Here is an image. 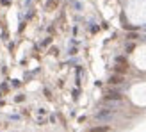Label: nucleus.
Here are the masks:
<instances>
[{
	"label": "nucleus",
	"instance_id": "f03ea898",
	"mask_svg": "<svg viewBox=\"0 0 146 132\" xmlns=\"http://www.w3.org/2000/svg\"><path fill=\"white\" fill-rule=\"evenodd\" d=\"M132 61L135 64V68L146 71V45H141V47L135 48V52L132 55Z\"/></svg>",
	"mask_w": 146,
	"mask_h": 132
},
{
	"label": "nucleus",
	"instance_id": "f257e3e1",
	"mask_svg": "<svg viewBox=\"0 0 146 132\" xmlns=\"http://www.w3.org/2000/svg\"><path fill=\"white\" fill-rule=\"evenodd\" d=\"M130 98H132L137 105H146V82H141V84H134L130 87Z\"/></svg>",
	"mask_w": 146,
	"mask_h": 132
}]
</instances>
